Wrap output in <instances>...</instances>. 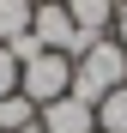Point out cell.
<instances>
[{
	"label": "cell",
	"mask_w": 127,
	"mask_h": 133,
	"mask_svg": "<svg viewBox=\"0 0 127 133\" xmlns=\"http://www.w3.org/2000/svg\"><path fill=\"white\" fill-rule=\"evenodd\" d=\"M121 85H127V49H121L115 36H97L91 49L73 61V97L97 109L109 91H121Z\"/></svg>",
	"instance_id": "cell-1"
},
{
	"label": "cell",
	"mask_w": 127,
	"mask_h": 133,
	"mask_svg": "<svg viewBox=\"0 0 127 133\" xmlns=\"http://www.w3.org/2000/svg\"><path fill=\"white\" fill-rule=\"evenodd\" d=\"M18 91H24L36 109H49L55 97H67V91H73V61L42 49L36 61H24V66H18Z\"/></svg>",
	"instance_id": "cell-2"
},
{
	"label": "cell",
	"mask_w": 127,
	"mask_h": 133,
	"mask_svg": "<svg viewBox=\"0 0 127 133\" xmlns=\"http://www.w3.org/2000/svg\"><path fill=\"white\" fill-rule=\"evenodd\" d=\"M36 127L42 133H97V109L67 91V97H55L49 109H36Z\"/></svg>",
	"instance_id": "cell-3"
},
{
	"label": "cell",
	"mask_w": 127,
	"mask_h": 133,
	"mask_svg": "<svg viewBox=\"0 0 127 133\" xmlns=\"http://www.w3.org/2000/svg\"><path fill=\"white\" fill-rule=\"evenodd\" d=\"M67 12H73V24H79L85 36H109L115 12H121V0H67Z\"/></svg>",
	"instance_id": "cell-4"
},
{
	"label": "cell",
	"mask_w": 127,
	"mask_h": 133,
	"mask_svg": "<svg viewBox=\"0 0 127 133\" xmlns=\"http://www.w3.org/2000/svg\"><path fill=\"white\" fill-rule=\"evenodd\" d=\"M30 12H36V0H0V49L30 36Z\"/></svg>",
	"instance_id": "cell-5"
},
{
	"label": "cell",
	"mask_w": 127,
	"mask_h": 133,
	"mask_svg": "<svg viewBox=\"0 0 127 133\" xmlns=\"http://www.w3.org/2000/svg\"><path fill=\"white\" fill-rule=\"evenodd\" d=\"M24 127H36V103H30L24 91L0 97V133H24Z\"/></svg>",
	"instance_id": "cell-6"
},
{
	"label": "cell",
	"mask_w": 127,
	"mask_h": 133,
	"mask_svg": "<svg viewBox=\"0 0 127 133\" xmlns=\"http://www.w3.org/2000/svg\"><path fill=\"white\" fill-rule=\"evenodd\" d=\"M97 133H127V85L97 103Z\"/></svg>",
	"instance_id": "cell-7"
},
{
	"label": "cell",
	"mask_w": 127,
	"mask_h": 133,
	"mask_svg": "<svg viewBox=\"0 0 127 133\" xmlns=\"http://www.w3.org/2000/svg\"><path fill=\"white\" fill-rule=\"evenodd\" d=\"M18 91V61H12V49H0V97H12Z\"/></svg>",
	"instance_id": "cell-8"
},
{
	"label": "cell",
	"mask_w": 127,
	"mask_h": 133,
	"mask_svg": "<svg viewBox=\"0 0 127 133\" xmlns=\"http://www.w3.org/2000/svg\"><path fill=\"white\" fill-rule=\"evenodd\" d=\"M109 30H115V42H121V49H127V6L115 12V24H109Z\"/></svg>",
	"instance_id": "cell-9"
},
{
	"label": "cell",
	"mask_w": 127,
	"mask_h": 133,
	"mask_svg": "<svg viewBox=\"0 0 127 133\" xmlns=\"http://www.w3.org/2000/svg\"><path fill=\"white\" fill-rule=\"evenodd\" d=\"M24 133H42V127H24Z\"/></svg>",
	"instance_id": "cell-10"
},
{
	"label": "cell",
	"mask_w": 127,
	"mask_h": 133,
	"mask_svg": "<svg viewBox=\"0 0 127 133\" xmlns=\"http://www.w3.org/2000/svg\"><path fill=\"white\" fill-rule=\"evenodd\" d=\"M61 6H67V0H61Z\"/></svg>",
	"instance_id": "cell-11"
},
{
	"label": "cell",
	"mask_w": 127,
	"mask_h": 133,
	"mask_svg": "<svg viewBox=\"0 0 127 133\" xmlns=\"http://www.w3.org/2000/svg\"><path fill=\"white\" fill-rule=\"evenodd\" d=\"M121 6H127V0H121Z\"/></svg>",
	"instance_id": "cell-12"
}]
</instances>
